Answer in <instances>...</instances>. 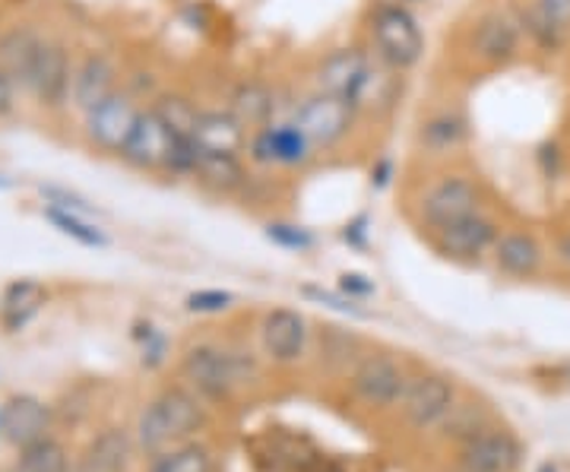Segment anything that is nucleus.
<instances>
[{
    "label": "nucleus",
    "instance_id": "nucleus-32",
    "mask_svg": "<svg viewBox=\"0 0 570 472\" xmlns=\"http://www.w3.org/2000/svg\"><path fill=\"white\" fill-rule=\"evenodd\" d=\"M340 292L346 295V298H367V295H374V283L362 276V273H343L340 276Z\"/></svg>",
    "mask_w": 570,
    "mask_h": 472
},
{
    "label": "nucleus",
    "instance_id": "nucleus-38",
    "mask_svg": "<svg viewBox=\"0 0 570 472\" xmlns=\"http://www.w3.org/2000/svg\"><path fill=\"white\" fill-rule=\"evenodd\" d=\"M403 3H409V7H412V3H422V0H403Z\"/></svg>",
    "mask_w": 570,
    "mask_h": 472
},
{
    "label": "nucleus",
    "instance_id": "nucleus-24",
    "mask_svg": "<svg viewBox=\"0 0 570 472\" xmlns=\"http://www.w3.org/2000/svg\"><path fill=\"white\" fill-rule=\"evenodd\" d=\"M48 422H51V412L36 396H13L0 412V432L17 448H29L41 441L48 432Z\"/></svg>",
    "mask_w": 570,
    "mask_h": 472
},
{
    "label": "nucleus",
    "instance_id": "nucleus-13",
    "mask_svg": "<svg viewBox=\"0 0 570 472\" xmlns=\"http://www.w3.org/2000/svg\"><path fill=\"white\" fill-rule=\"evenodd\" d=\"M307 336H311V330H307L305 314H298V311L273 308L266 311L261 321V346L279 365H292L305 355Z\"/></svg>",
    "mask_w": 570,
    "mask_h": 472
},
{
    "label": "nucleus",
    "instance_id": "nucleus-14",
    "mask_svg": "<svg viewBox=\"0 0 570 472\" xmlns=\"http://www.w3.org/2000/svg\"><path fill=\"white\" fill-rule=\"evenodd\" d=\"M355 393L371 406H393L406 393V374L390 355H367L352 374Z\"/></svg>",
    "mask_w": 570,
    "mask_h": 472
},
{
    "label": "nucleus",
    "instance_id": "nucleus-7",
    "mask_svg": "<svg viewBox=\"0 0 570 472\" xmlns=\"http://www.w3.org/2000/svg\"><path fill=\"white\" fill-rule=\"evenodd\" d=\"M463 55L479 70L508 67L520 55V22L504 10H485L463 32Z\"/></svg>",
    "mask_w": 570,
    "mask_h": 472
},
{
    "label": "nucleus",
    "instance_id": "nucleus-34",
    "mask_svg": "<svg viewBox=\"0 0 570 472\" xmlns=\"http://www.w3.org/2000/svg\"><path fill=\"white\" fill-rule=\"evenodd\" d=\"M17 92H20L17 82L0 70V121L13 118V111H17Z\"/></svg>",
    "mask_w": 570,
    "mask_h": 472
},
{
    "label": "nucleus",
    "instance_id": "nucleus-12",
    "mask_svg": "<svg viewBox=\"0 0 570 472\" xmlns=\"http://www.w3.org/2000/svg\"><path fill=\"white\" fill-rule=\"evenodd\" d=\"M367 67H371V51L367 48H333L314 67L311 89H321V92H330V96H340V99L352 102L355 89L365 80Z\"/></svg>",
    "mask_w": 570,
    "mask_h": 472
},
{
    "label": "nucleus",
    "instance_id": "nucleus-2",
    "mask_svg": "<svg viewBox=\"0 0 570 472\" xmlns=\"http://www.w3.org/2000/svg\"><path fill=\"white\" fill-rule=\"evenodd\" d=\"M412 209H415L419 226L438 232V228L482 209V185L475 175H469L463 168L441 165L431 175H425V181L412 197Z\"/></svg>",
    "mask_w": 570,
    "mask_h": 472
},
{
    "label": "nucleus",
    "instance_id": "nucleus-27",
    "mask_svg": "<svg viewBox=\"0 0 570 472\" xmlns=\"http://www.w3.org/2000/svg\"><path fill=\"white\" fill-rule=\"evenodd\" d=\"M41 216L51 223V226L58 228L61 235L67 238H73L77 245L82 247H96V250H102L108 247V235H105L102 228L96 226V223H89L82 213H73V209H61V206H45L41 209Z\"/></svg>",
    "mask_w": 570,
    "mask_h": 472
},
{
    "label": "nucleus",
    "instance_id": "nucleus-6",
    "mask_svg": "<svg viewBox=\"0 0 570 472\" xmlns=\"http://www.w3.org/2000/svg\"><path fill=\"white\" fill-rule=\"evenodd\" d=\"M142 105L137 99V92L130 89H115L108 99L89 108L82 115V137L86 144L92 146L102 156H121L124 144L130 140L134 127L140 121Z\"/></svg>",
    "mask_w": 570,
    "mask_h": 472
},
{
    "label": "nucleus",
    "instance_id": "nucleus-17",
    "mask_svg": "<svg viewBox=\"0 0 570 472\" xmlns=\"http://www.w3.org/2000/svg\"><path fill=\"white\" fill-rule=\"evenodd\" d=\"M400 96H403V73L390 70L387 63H381L371 55L365 80L352 96L358 118H384L400 105Z\"/></svg>",
    "mask_w": 570,
    "mask_h": 472
},
{
    "label": "nucleus",
    "instance_id": "nucleus-30",
    "mask_svg": "<svg viewBox=\"0 0 570 472\" xmlns=\"http://www.w3.org/2000/svg\"><path fill=\"white\" fill-rule=\"evenodd\" d=\"M235 305V295L223 292V288H200L187 298V311L194 314H223Z\"/></svg>",
    "mask_w": 570,
    "mask_h": 472
},
{
    "label": "nucleus",
    "instance_id": "nucleus-21",
    "mask_svg": "<svg viewBox=\"0 0 570 472\" xmlns=\"http://www.w3.org/2000/svg\"><path fill=\"white\" fill-rule=\"evenodd\" d=\"M41 45H45V36L32 26H10L0 32V70L17 82L20 92H26V86H29Z\"/></svg>",
    "mask_w": 570,
    "mask_h": 472
},
{
    "label": "nucleus",
    "instance_id": "nucleus-20",
    "mask_svg": "<svg viewBox=\"0 0 570 472\" xmlns=\"http://www.w3.org/2000/svg\"><path fill=\"white\" fill-rule=\"evenodd\" d=\"M225 108L245 124L247 130H257V127H266V124L279 121V96L276 89L266 80H257V77H245L232 86L228 92V102Z\"/></svg>",
    "mask_w": 570,
    "mask_h": 472
},
{
    "label": "nucleus",
    "instance_id": "nucleus-37",
    "mask_svg": "<svg viewBox=\"0 0 570 472\" xmlns=\"http://www.w3.org/2000/svg\"><path fill=\"white\" fill-rule=\"evenodd\" d=\"M539 472H558V470H554L551 463H546V466H542V470H539Z\"/></svg>",
    "mask_w": 570,
    "mask_h": 472
},
{
    "label": "nucleus",
    "instance_id": "nucleus-10",
    "mask_svg": "<svg viewBox=\"0 0 570 472\" xmlns=\"http://www.w3.org/2000/svg\"><path fill=\"white\" fill-rule=\"evenodd\" d=\"M73 55L70 48L63 45L61 39H48L45 36V45H41L39 61H36V70L29 77V86L26 92L48 111H58L63 105L70 102V92H73Z\"/></svg>",
    "mask_w": 570,
    "mask_h": 472
},
{
    "label": "nucleus",
    "instance_id": "nucleus-22",
    "mask_svg": "<svg viewBox=\"0 0 570 472\" xmlns=\"http://www.w3.org/2000/svg\"><path fill=\"white\" fill-rule=\"evenodd\" d=\"M520 444L508 432H479L463 448V470L466 472H513L520 466Z\"/></svg>",
    "mask_w": 570,
    "mask_h": 472
},
{
    "label": "nucleus",
    "instance_id": "nucleus-1",
    "mask_svg": "<svg viewBox=\"0 0 570 472\" xmlns=\"http://www.w3.org/2000/svg\"><path fill=\"white\" fill-rule=\"evenodd\" d=\"M367 51L396 73H409L425 58V29L403 0H377L365 17Z\"/></svg>",
    "mask_w": 570,
    "mask_h": 472
},
{
    "label": "nucleus",
    "instance_id": "nucleus-29",
    "mask_svg": "<svg viewBox=\"0 0 570 472\" xmlns=\"http://www.w3.org/2000/svg\"><path fill=\"white\" fill-rule=\"evenodd\" d=\"M149 472H213V460H209L206 448L187 444V448H178V451L163 453Z\"/></svg>",
    "mask_w": 570,
    "mask_h": 472
},
{
    "label": "nucleus",
    "instance_id": "nucleus-4",
    "mask_svg": "<svg viewBox=\"0 0 570 472\" xmlns=\"http://www.w3.org/2000/svg\"><path fill=\"white\" fill-rule=\"evenodd\" d=\"M206 422V412L194 393L171 387L156 396L140 415V444L142 451H163L168 444L194 434Z\"/></svg>",
    "mask_w": 570,
    "mask_h": 472
},
{
    "label": "nucleus",
    "instance_id": "nucleus-33",
    "mask_svg": "<svg viewBox=\"0 0 570 472\" xmlns=\"http://www.w3.org/2000/svg\"><path fill=\"white\" fill-rule=\"evenodd\" d=\"M535 7L549 17L554 26H561L564 32L570 29V0H535Z\"/></svg>",
    "mask_w": 570,
    "mask_h": 472
},
{
    "label": "nucleus",
    "instance_id": "nucleus-5",
    "mask_svg": "<svg viewBox=\"0 0 570 472\" xmlns=\"http://www.w3.org/2000/svg\"><path fill=\"white\" fill-rule=\"evenodd\" d=\"M314 156H317V149L311 146L302 127L292 118H279L266 127H257L247 137L245 159L264 171H298L314 163Z\"/></svg>",
    "mask_w": 570,
    "mask_h": 472
},
{
    "label": "nucleus",
    "instance_id": "nucleus-26",
    "mask_svg": "<svg viewBox=\"0 0 570 472\" xmlns=\"http://www.w3.org/2000/svg\"><path fill=\"white\" fill-rule=\"evenodd\" d=\"M127 460H130V437L111 429L92 441V448L82 456L80 472H121Z\"/></svg>",
    "mask_w": 570,
    "mask_h": 472
},
{
    "label": "nucleus",
    "instance_id": "nucleus-35",
    "mask_svg": "<svg viewBox=\"0 0 570 472\" xmlns=\"http://www.w3.org/2000/svg\"><path fill=\"white\" fill-rule=\"evenodd\" d=\"M307 298H317V302H326L330 308L343 311V314H358V308H355V302L352 298H336V295H330V292H321V288H305Z\"/></svg>",
    "mask_w": 570,
    "mask_h": 472
},
{
    "label": "nucleus",
    "instance_id": "nucleus-15",
    "mask_svg": "<svg viewBox=\"0 0 570 472\" xmlns=\"http://www.w3.org/2000/svg\"><path fill=\"white\" fill-rule=\"evenodd\" d=\"M118 86V63L111 55L105 51H86L77 70H73V92H70V102L77 105V111H89L96 105L108 99Z\"/></svg>",
    "mask_w": 570,
    "mask_h": 472
},
{
    "label": "nucleus",
    "instance_id": "nucleus-18",
    "mask_svg": "<svg viewBox=\"0 0 570 472\" xmlns=\"http://www.w3.org/2000/svg\"><path fill=\"white\" fill-rule=\"evenodd\" d=\"M190 178L209 194L232 197V194L245 190L250 175H247L245 156H238V153H209V149L197 146V163H194Z\"/></svg>",
    "mask_w": 570,
    "mask_h": 472
},
{
    "label": "nucleus",
    "instance_id": "nucleus-8",
    "mask_svg": "<svg viewBox=\"0 0 570 472\" xmlns=\"http://www.w3.org/2000/svg\"><path fill=\"white\" fill-rule=\"evenodd\" d=\"M184 377L213 400H228L250 374V362L219 346H194L184 355Z\"/></svg>",
    "mask_w": 570,
    "mask_h": 472
},
{
    "label": "nucleus",
    "instance_id": "nucleus-19",
    "mask_svg": "<svg viewBox=\"0 0 570 472\" xmlns=\"http://www.w3.org/2000/svg\"><path fill=\"white\" fill-rule=\"evenodd\" d=\"M247 137H250V130L228 108H200L194 130H190V140L200 149H209V153L245 156Z\"/></svg>",
    "mask_w": 570,
    "mask_h": 472
},
{
    "label": "nucleus",
    "instance_id": "nucleus-16",
    "mask_svg": "<svg viewBox=\"0 0 570 472\" xmlns=\"http://www.w3.org/2000/svg\"><path fill=\"white\" fill-rule=\"evenodd\" d=\"M403 410H406L409 422L419 425V429L441 422L444 415L453 412V384L441 374L415 377L403 393Z\"/></svg>",
    "mask_w": 570,
    "mask_h": 472
},
{
    "label": "nucleus",
    "instance_id": "nucleus-31",
    "mask_svg": "<svg viewBox=\"0 0 570 472\" xmlns=\"http://www.w3.org/2000/svg\"><path fill=\"white\" fill-rule=\"evenodd\" d=\"M266 238H269L273 245L285 247V250H307V247L314 245V238L307 235L305 228L285 226V223H269V226H266Z\"/></svg>",
    "mask_w": 570,
    "mask_h": 472
},
{
    "label": "nucleus",
    "instance_id": "nucleus-36",
    "mask_svg": "<svg viewBox=\"0 0 570 472\" xmlns=\"http://www.w3.org/2000/svg\"><path fill=\"white\" fill-rule=\"evenodd\" d=\"M558 260H561L570 273V232L568 235H561V242H558Z\"/></svg>",
    "mask_w": 570,
    "mask_h": 472
},
{
    "label": "nucleus",
    "instance_id": "nucleus-23",
    "mask_svg": "<svg viewBox=\"0 0 570 472\" xmlns=\"http://www.w3.org/2000/svg\"><path fill=\"white\" fill-rule=\"evenodd\" d=\"M491 257H494V267L501 269L504 276H513V279H530L542 269V260H546V250L539 245V238L532 232H501L498 242L491 247Z\"/></svg>",
    "mask_w": 570,
    "mask_h": 472
},
{
    "label": "nucleus",
    "instance_id": "nucleus-3",
    "mask_svg": "<svg viewBox=\"0 0 570 472\" xmlns=\"http://www.w3.org/2000/svg\"><path fill=\"white\" fill-rule=\"evenodd\" d=\"M288 118L302 127V134L311 140V146L317 153H333V149H340V146L346 144L348 134L355 130L358 111H355V105L340 99V96L311 89V92H305L298 102L292 105Z\"/></svg>",
    "mask_w": 570,
    "mask_h": 472
},
{
    "label": "nucleus",
    "instance_id": "nucleus-25",
    "mask_svg": "<svg viewBox=\"0 0 570 472\" xmlns=\"http://www.w3.org/2000/svg\"><path fill=\"white\" fill-rule=\"evenodd\" d=\"M45 302H48V288L41 286L39 279H13L0 295V324L3 330L17 333L36 321Z\"/></svg>",
    "mask_w": 570,
    "mask_h": 472
},
{
    "label": "nucleus",
    "instance_id": "nucleus-28",
    "mask_svg": "<svg viewBox=\"0 0 570 472\" xmlns=\"http://www.w3.org/2000/svg\"><path fill=\"white\" fill-rule=\"evenodd\" d=\"M20 472H70V460L58 441L41 437L36 444L22 448Z\"/></svg>",
    "mask_w": 570,
    "mask_h": 472
},
{
    "label": "nucleus",
    "instance_id": "nucleus-11",
    "mask_svg": "<svg viewBox=\"0 0 570 472\" xmlns=\"http://www.w3.org/2000/svg\"><path fill=\"white\" fill-rule=\"evenodd\" d=\"M498 235H501L498 223L485 209H479V213H469L463 219L431 232V245L438 247V254H444L456 264H479L485 254H491Z\"/></svg>",
    "mask_w": 570,
    "mask_h": 472
},
{
    "label": "nucleus",
    "instance_id": "nucleus-9",
    "mask_svg": "<svg viewBox=\"0 0 570 472\" xmlns=\"http://www.w3.org/2000/svg\"><path fill=\"white\" fill-rule=\"evenodd\" d=\"M469 144V118L460 105H431L425 115L415 124L412 146L425 159H450L456 149Z\"/></svg>",
    "mask_w": 570,
    "mask_h": 472
}]
</instances>
